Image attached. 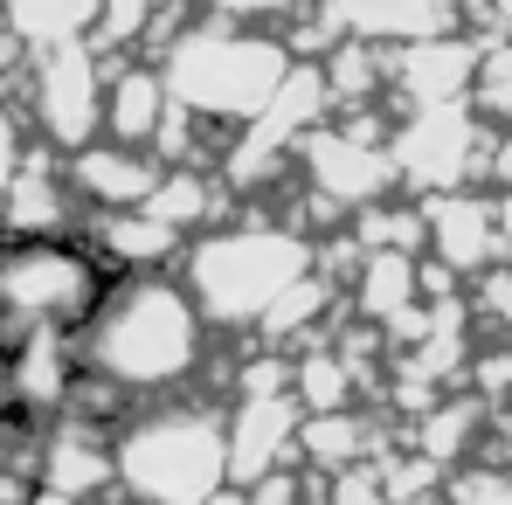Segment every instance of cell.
<instances>
[{
	"label": "cell",
	"mask_w": 512,
	"mask_h": 505,
	"mask_svg": "<svg viewBox=\"0 0 512 505\" xmlns=\"http://www.w3.org/2000/svg\"><path fill=\"white\" fill-rule=\"evenodd\" d=\"M84 284H90L84 263L63 256L56 243H21V250L0 256V305H14V312L56 319V312H70L84 298Z\"/></svg>",
	"instance_id": "6da1fadb"
},
{
	"label": "cell",
	"mask_w": 512,
	"mask_h": 505,
	"mask_svg": "<svg viewBox=\"0 0 512 505\" xmlns=\"http://www.w3.org/2000/svg\"><path fill=\"white\" fill-rule=\"evenodd\" d=\"M180 312L167 298H125L104 326V360L118 374H160L167 360H180Z\"/></svg>",
	"instance_id": "7a4b0ae2"
}]
</instances>
